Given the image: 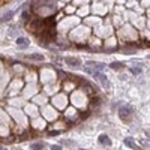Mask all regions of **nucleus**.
Listing matches in <instances>:
<instances>
[{"label":"nucleus","mask_w":150,"mask_h":150,"mask_svg":"<svg viewBox=\"0 0 150 150\" xmlns=\"http://www.w3.org/2000/svg\"><path fill=\"white\" fill-rule=\"evenodd\" d=\"M134 116V108L129 105V104H125L119 108V117L123 120V122H129Z\"/></svg>","instance_id":"obj_1"},{"label":"nucleus","mask_w":150,"mask_h":150,"mask_svg":"<svg viewBox=\"0 0 150 150\" xmlns=\"http://www.w3.org/2000/svg\"><path fill=\"white\" fill-rule=\"evenodd\" d=\"M65 62H66V65H69V66L74 68V69H80L81 68V60L78 57H72V56L65 57Z\"/></svg>","instance_id":"obj_2"},{"label":"nucleus","mask_w":150,"mask_h":150,"mask_svg":"<svg viewBox=\"0 0 150 150\" xmlns=\"http://www.w3.org/2000/svg\"><path fill=\"white\" fill-rule=\"evenodd\" d=\"M98 141H99L102 146H107V147H110V146H111V140H110V137H108V135H105V134L99 135V138H98Z\"/></svg>","instance_id":"obj_3"},{"label":"nucleus","mask_w":150,"mask_h":150,"mask_svg":"<svg viewBox=\"0 0 150 150\" xmlns=\"http://www.w3.org/2000/svg\"><path fill=\"white\" fill-rule=\"evenodd\" d=\"M27 60H36V62H42L44 60V56L42 54H38V53H35V54H26L24 56Z\"/></svg>","instance_id":"obj_4"},{"label":"nucleus","mask_w":150,"mask_h":150,"mask_svg":"<svg viewBox=\"0 0 150 150\" xmlns=\"http://www.w3.org/2000/svg\"><path fill=\"white\" fill-rule=\"evenodd\" d=\"M29 44H30V41L27 38H17V45L18 47H23V48H26V47H29Z\"/></svg>","instance_id":"obj_5"},{"label":"nucleus","mask_w":150,"mask_h":150,"mask_svg":"<svg viewBox=\"0 0 150 150\" xmlns=\"http://www.w3.org/2000/svg\"><path fill=\"white\" fill-rule=\"evenodd\" d=\"M125 144H126L128 147L134 149V150H141L138 146H137V143H135V140H134V138H125Z\"/></svg>","instance_id":"obj_6"},{"label":"nucleus","mask_w":150,"mask_h":150,"mask_svg":"<svg viewBox=\"0 0 150 150\" xmlns=\"http://www.w3.org/2000/svg\"><path fill=\"white\" fill-rule=\"evenodd\" d=\"M14 14H15L14 11H9V12H6V14H5L2 18H0V23H6V21H9V20H11L12 17H14Z\"/></svg>","instance_id":"obj_7"},{"label":"nucleus","mask_w":150,"mask_h":150,"mask_svg":"<svg viewBox=\"0 0 150 150\" xmlns=\"http://www.w3.org/2000/svg\"><path fill=\"white\" fill-rule=\"evenodd\" d=\"M44 147H45L44 143H33V144L30 146V149H32V150H42Z\"/></svg>","instance_id":"obj_8"},{"label":"nucleus","mask_w":150,"mask_h":150,"mask_svg":"<svg viewBox=\"0 0 150 150\" xmlns=\"http://www.w3.org/2000/svg\"><path fill=\"white\" fill-rule=\"evenodd\" d=\"M110 66H111V69H122V68H123V63H120V62H114V63L110 65Z\"/></svg>","instance_id":"obj_9"},{"label":"nucleus","mask_w":150,"mask_h":150,"mask_svg":"<svg viewBox=\"0 0 150 150\" xmlns=\"http://www.w3.org/2000/svg\"><path fill=\"white\" fill-rule=\"evenodd\" d=\"M131 72L135 74V75H138V74L141 72V68H131Z\"/></svg>","instance_id":"obj_10"},{"label":"nucleus","mask_w":150,"mask_h":150,"mask_svg":"<svg viewBox=\"0 0 150 150\" xmlns=\"http://www.w3.org/2000/svg\"><path fill=\"white\" fill-rule=\"evenodd\" d=\"M51 150H62V147L59 144H53V146H51Z\"/></svg>","instance_id":"obj_11"},{"label":"nucleus","mask_w":150,"mask_h":150,"mask_svg":"<svg viewBox=\"0 0 150 150\" xmlns=\"http://www.w3.org/2000/svg\"><path fill=\"white\" fill-rule=\"evenodd\" d=\"M23 18H24V20L29 18V12H24V14H23Z\"/></svg>","instance_id":"obj_12"},{"label":"nucleus","mask_w":150,"mask_h":150,"mask_svg":"<svg viewBox=\"0 0 150 150\" xmlns=\"http://www.w3.org/2000/svg\"><path fill=\"white\" fill-rule=\"evenodd\" d=\"M0 150H5V149H0Z\"/></svg>","instance_id":"obj_13"}]
</instances>
